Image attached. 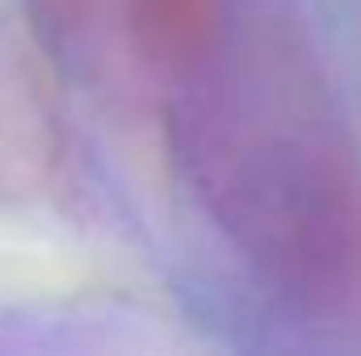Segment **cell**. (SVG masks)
Instances as JSON below:
<instances>
[{
    "label": "cell",
    "instance_id": "1",
    "mask_svg": "<svg viewBox=\"0 0 361 356\" xmlns=\"http://www.w3.org/2000/svg\"><path fill=\"white\" fill-rule=\"evenodd\" d=\"M177 84L180 164L219 231L290 298L361 310V151L302 51L219 34Z\"/></svg>",
    "mask_w": 361,
    "mask_h": 356
},
{
    "label": "cell",
    "instance_id": "3",
    "mask_svg": "<svg viewBox=\"0 0 361 356\" xmlns=\"http://www.w3.org/2000/svg\"><path fill=\"white\" fill-rule=\"evenodd\" d=\"M118 21L135 55L177 80L214 46L223 0H118Z\"/></svg>",
    "mask_w": 361,
    "mask_h": 356
},
{
    "label": "cell",
    "instance_id": "4",
    "mask_svg": "<svg viewBox=\"0 0 361 356\" xmlns=\"http://www.w3.org/2000/svg\"><path fill=\"white\" fill-rule=\"evenodd\" d=\"M34 30L42 34V42L51 46V55H68L76 42H85L97 21L114 8L118 0H21Z\"/></svg>",
    "mask_w": 361,
    "mask_h": 356
},
{
    "label": "cell",
    "instance_id": "2",
    "mask_svg": "<svg viewBox=\"0 0 361 356\" xmlns=\"http://www.w3.org/2000/svg\"><path fill=\"white\" fill-rule=\"evenodd\" d=\"M51 46L21 0H0V201L47 197L68 160Z\"/></svg>",
    "mask_w": 361,
    "mask_h": 356
}]
</instances>
